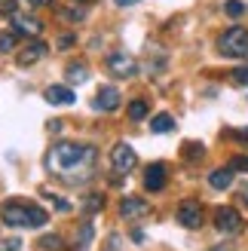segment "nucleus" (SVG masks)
I'll use <instances>...</instances> for the list:
<instances>
[{
  "mask_svg": "<svg viewBox=\"0 0 248 251\" xmlns=\"http://www.w3.org/2000/svg\"><path fill=\"white\" fill-rule=\"evenodd\" d=\"M95 166V147L77 144V141H58L46 153V169L58 175L65 184H83L92 175Z\"/></svg>",
  "mask_w": 248,
  "mask_h": 251,
  "instance_id": "obj_1",
  "label": "nucleus"
},
{
  "mask_svg": "<svg viewBox=\"0 0 248 251\" xmlns=\"http://www.w3.org/2000/svg\"><path fill=\"white\" fill-rule=\"evenodd\" d=\"M0 221L6 227H16V230H34V227H46L49 215L37 202L31 205L25 199H9V202L0 205Z\"/></svg>",
  "mask_w": 248,
  "mask_h": 251,
  "instance_id": "obj_2",
  "label": "nucleus"
},
{
  "mask_svg": "<svg viewBox=\"0 0 248 251\" xmlns=\"http://www.w3.org/2000/svg\"><path fill=\"white\" fill-rule=\"evenodd\" d=\"M218 52L227 58H248V31L242 25H233L218 37Z\"/></svg>",
  "mask_w": 248,
  "mask_h": 251,
  "instance_id": "obj_3",
  "label": "nucleus"
},
{
  "mask_svg": "<svg viewBox=\"0 0 248 251\" xmlns=\"http://www.w3.org/2000/svg\"><path fill=\"white\" fill-rule=\"evenodd\" d=\"M104 68H107L110 77L129 80V77H135V74H138V61H135L129 52H110V55L104 58Z\"/></svg>",
  "mask_w": 248,
  "mask_h": 251,
  "instance_id": "obj_4",
  "label": "nucleus"
},
{
  "mask_svg": "<svg viewBox=\"0 0 248 251\" xmlns=\"http://www.w3.org/2000/svg\"><path fill=\"white\" fill-rule=\"evenodd\" d=\"M110 166H114V172H117V175H129L135 166H138V156H135L132 144L120 141L114 150H110Z\"/></svg>",
  "mask_w": 248,
  "mask_h": 251,
  "instance_id": "obj_5",
  "label": "nucleus"
},
{
  "mask_svg": "<svg viewBox=\"0 0 248 251\" xmlns=\"http://www.w3.org/2000/svg\"><path fill=\"white\" fill-rule=\"evenodd\" d=\"M178 224L187 230H199L202 227V205L196 202V199H184V202L178 205Z\"/></svg>",
  "mask_w": 248,
  "mask_h": 251,
  "instance_id": "obj_6",
  "label": "nucleus"
},
{
  "mask_svg": "<svg viewBox=\"0 0 248 251\" xmlns=\"http://www.w3.org/2000/svg\"><path fill=\"white\" fill-rule=\"evenodd\" d=\"M166 181H169V166L166 162H150V166L144 169V187L150 193H159L166 187Z\"/></svg>",
  "mask_w": 248,
  "mask_h": 251,
  "instance_id": "obj_7",
  "label": "nucleus"
},
{
  "mask_svg": "<svg viewBox=\"0 0 248 251\" xmlns=\"http://www.w3.org/2000/svg\"><path fill=\"white\" fill-rule=\"evenodd\" d=\"M215 227H218L221 233H239L242 215H239L236 208H230V205H221V208L215 211Z\"/></svg>",
  "mask_w": 248,
  "mask_h": 251,
  "instance_id": "obj_8",
  "label": "nucleus"
},
{
  "mask_svg": "<svg viewBox=\"0 0 248 251\" xmlns=\"http://www.w3.org/2000/svg\"><path fill=\"white\" fill-rule=\"evenodd\" d=\"M92 107L98 110V114H114V110L120 107V89L117 86H101L98 95H95V101H92Z\"/></svg>",
  "mask_w": 248,
  "mask_h": 251,
  "instance_id": "obj_9",
  "label": "nucleus"
},
{
  "mask_svg": "<svg viewBox=\"0 0 248 251\" xmlns=\"http://www.w3.org/2000/svg\"><path fill=\"white\" fill-rule=\"evenodd\" d=\"M43 98H46V104H52V107H58V104H74L77 98H74V89L71 86H46L43 89Z\"/></svg>",
  "mask_w": 248,
  "mask_h": 251,
  "instance_id": "obj_10",
  "label": "nucleus"
},
{
  "mask_svg": "<svg viewBox=\"0 0 248 251\" xmlns=\"http://www.w3.org/2000/svg\"><path fill=\"white\" fill-rule=\"evenodd\" d=\"M147 211H150V205L144 202V199H138V196H126L120 202V215L126 218V221H132V218H144Z\"/></svg>",
  "mask_w": 248,
  "mask_h": 251,
  "instance_id": "obj_11",
  "label": "nucleus"
},
{
  "mask_svg": "<svg viewBox=\"0 0 248 251\" xmlns=\"http://www.w3.org/2000/svg\"><path fill=\"white\" fill-rule=\"evenodd\" d=\"M12 31L28 34V37H37V34L43 31V22L34 19V16H22V12H16V16H12Z\"/></svg>",
  "mask_w": 248,
  "mask_h": 251,
  "instance_id": "obj_12",
  "label": "nucleus"
},
{
  "mask_svg": "<svg viewBox=\"0 0 248 251\" xmlns=\"http://www.w3.org/2000/svg\"><path fill=\"white\" fill-rule=\"evenodd\" d=\"M46 55V43L43 40H34V43H28L22 49V55H19V65L22 68H28V65H34V61H40Z\"/></svg>",
  "mask_w": 248,
  "mask_h": 251,
  "instance_id": "obj_13",
  "label": "nucleus"
},
{
  "mask_svg": "<svg viewBox=\"0 0 248 251\" xmlns=\"http://www.w3.org/2000/svg\"><path fill=\"white\" fill-rule=\"evenodd\" d=\"M65 77H68V83H71V86H80V83L89 80V68H86L83 61H74V65H68Z\"/></svg>",
  "mask_w": 248,
  "mask_h": 251,
  "instance_id": "obj_14",
  "label": "nucleus"
},
{
  "mask_svg": "<svg viewBox=\"0 0 248 251\" xmlns=\"http://www.w3.org/2000/svg\"><path fill=\"white\" fill-rule=\"evenodd\" d=\"M208 184L215 187V190H227V187L233 184V169H215L212 175H208Z\"/></svg>",
  "mask_w": 248,
  "mask_h": 251,
  "instance_id": "obj_15",
  "label": "nucleus"
},
{
  "mask_svg": "<svg viewBox=\"0 0 248 251\" xmlns=\"http://www.w3.org/2000/svg\"><path fill=\"white\" fill-rule=\"evenodd\" d=\"M150 129H153L156 135H169L172 129H175V117H172V114H156V117L150 120Z\"/></svg>",
  "mask_w": 248,
  "mask_h": 251,
  "instance_id": "obj_16",
  "label": "nucleus"
},
{
  "mask_svg": "<svg viewBox=\"0 0 248 251\" xmlns=\"http://www.w3.org/2000/svg\"><path fill=\"white\" fill-rule=\"evenodd\" d=\"M61 248H65V242H61V236H55V233L37 239V251H61Z\"/></svg>",
  "mask_w": 248,
  "mask_h": 251,
  "instance_id": "obj_17",
  "label": "nucleus"
},
{
  "mask_svg": "<svg viewBox=\"0 0 248 251\" xmlns=\"http://www.w3.org/2000/svg\"><path fill=\"white\" fill-rule=\"evenodd\" d=\"M181 150H184V159H187V162H199V159H202V153H205V147H202L199 141H187Z\"/></svg>",
  "mask_w": 248,
  "mask_h": 251,
  "instance_id": "obj_18",
  "label": "nucleus"
},
{
  "mask_svg": "<svg viewBox=\"0 0 248 251\" xmlns=\"http://www.w3.org/2000/svg\"><path fill=\"white\" fill-rule=\"evenodd\" d=\"M147 110H150V107H147L144 98H135V101L129 104V120H132V123H141V120L147 117Z\"/></svg>",
  "mask_w": 248,
  "mask_h": 251,
  "instance_id": "obj_19",
  "label": "nucleus"
},
{
  "mask_svg": "<svg viewBox=\"0 0 248 251\" xmlns=\"http://www.w3.org/2000/svg\"><path fill=\"white\" fill-rule=\"evenodd\" d=\"M58 19H65V22H83L86 19V9L83 6H65V9H58Z\"/></svg>",
  "mask_w": 248,
  "mask_h": 251,
  "instance_id": "obj_20",
  "label": "nucleus"
},
{
  "mask_svg": "<svg viewBox=\"0 0 248 251\" xmlns=\"http://www.w3.org/2000/svg\"><path fill=\"white\" fill-rule=\"evenodd\" d=\"M86 211H89V215H98V211L104 208V196L101 193H89L86 196V205H83Z\"/></svg>",
  "mask_w": 248,
  "mask_h": 251,
  "instance_id": "obj_21",
  "label": "nucleus"
},
{
  "mask_svg": "<svg viewBox=\"0 0 248 251\" xmlns=\"http://www.w3.org/2000/svg\"><path fill=\"white\" fill-rule=\"evenodd\" d=\"M92 236H95V230H92V224H83V227L77 230V245H80V248H86V245L92 242Z\"/></svg>",
  "mask_w": 248,
  "mask_h": 251,
  "instance_id": "obj_22",
  "label": "nucleus"
},
{
  "mask_svg": "<svg viewBox=\"0 0 248 251\" xmlns=\"http://www.w3.org/2000/svg\"><path fill=\"white\" fill-rule=\"evenodd\" d=\"M224 12H227L230 19H239L242 12H245V3H242V0H227V3H224Z\"/></svg>",
  "mask_w": 248,
  "mask_h": 251,
  "instance_id": "obj_23",
  "label": "nucleus"
},
{
  "mask_svg": "<svg viewBox=\"0 0 248 251\" xmlns=\"http://www.w3.org/2000/svg\"><path fill=\"white\" fill-rule=\"evenodd\" d=\"M12 49H16V37H12L9 31H3V34H0V55L12 52Z\"/></svg>",
  "mask_w": 248,
  "mask_h": 251,
  "instance_id": "obj_24",
  "label": "nucleus"
},
{
  "mask_svg": "<svg viewBox=\"0 0 248 251\" xmlns=\"http://www.w3.org/2000/svg\"><path fill=\"white\" fill-rule=\"evenodd\" d=\"M230 80L236 83V86H248V65L245 68H236V71L230 74Z\"/></svg>",
  "mask_w": 248,
  "mask_h": 251,
  "instance_id": "obj_25",
  "label": "nucleus"
},
{
  "mask_svg": "<svg viewBox=\"0 0 248 251\" xmlns=\"http://www.w3.org/2000/svg\"><path fill=\"white\" fill-rule=\"evenodd\" d=\"M0 251H22V242L12 236V239H0Z\"/></svg>",
  "mask_w": 248,
  "mask_h": 251,
  "instance_id": "obj_26",
  "label": "nucleus"
},
{
  "mask_svg": "<svg viewBox=\"0 0 248 251\" xmlns=\"http://www.w3.org/2000/svg\"><path fill=\"white\" fill-rule=\"evenodd\" d=\"M49 199H52L55 211H61V215H68V211H71V202H68V199H61V196H49Z\"/></svg>",
  "mask_w": 248,
  "mask_h": 251,
  "instance_id": "obj_27",
  "label": "nucleus"
},
{
  "mask_svg": "<svg viewBox=\"0 0 248 251\" xmlns=\"http://www.w3.org/2000/svg\"><path fill=\"white\" fill-rule=\"evenodd\" d=\"M230 169L233 172H248V156H236V159L230 162Z\"/></svg>",
  "mask_w": 248,
  "mask_h": 251,
  "instance_id": "obj_28",
  "label": "nucleus"
},
{
  "mask_svg": "<svg viewBox=\"0 0 248 251\" xmlns=\"http://www.w3.org/2000/svg\"><path fill=\"white\" fill-rule=\"evenodd\" d=\"M74 40H77V37H74V34H65V37H61V40H58V49H68V46H74Z\"/></svg>",
  "mask_w": 248,
  "mask_h": 251,
  "instance_id": "obj_29",
  "label": "nucleus"
},
{
  "mask_svg": "<svg viewBox=\"0 0 248 251\" xmlns=\"http://www.w3.org/2000/svg\"><path fill=\"white\" fill-rule=\"evenodd\" d=\"M233 138L242 141V144H248V126H245V129H236V132H233Z\"/></svg>",
  "mask_w": 248,
  "mask_h": 251,
  "instance_id": "obj_30",
  "label": "nucleus"
},
{
  "mask_svg": "<svg viewBox=\"0 0 248 251\" xmlns=\"http://www.w3.org/2000/svg\"><path fill=\"white\" fill-rule=\"evenodd\" d=\"M28 3H31V6H49L52 0H28Z\"/></svg>",
  "mask_w": 248,
  "mask_h": 251,
  "instance_id": "obj_31",
  "label": "nucleus"
},
{
  "mask_svg": "<svg viewBox=\"0 0 248 251\" xmlns=\"http://www.w3.org/2000/svg\"><path fill=\"white\" fill-rule=\"evenodd\" d=\"M132 3H138V0H117V6H123V9H126V6H132Z\"/></svg>",
  "mask_w": 248,
  "mask_h": 251,
  "instance_id": "obj_32",
  "label": "nucleus"
},
{
  "mask_svg": "<svg viewBox=\"0 0 248 251\" xmlns=\"http://www.w3.org/2000/svg\"><path fill=\"white\" fill-rule=\"evenodd\" d=\"M239 199H242V205H248V187H245V190L239 193Z\"/></svg>",
  "mask_w": 248,
  "mask_h": 251,
  "instance_id": "obj_33",
  "label": "nucleus"
},
{
  "mask_svg": "<svg viewBox=\"0 0 248 251\" xmlns=\"http://www.w3.org/2000/svg\"><path fill=\"white\" fill-rule=\"evenodd\" d=\"M212 251H233V248H227V245H221V248H212Z\"/></svg>",
  "mask_w": 248,
  "mask_h": 251,
  "instance_id": "obj_34",
  "label": "nucleus"
},
{
  "mask_svg": "<svg viewBox=\"0 0 248 251\" xmlns=\"http://www.w3.org/2000/svg\"><path fill=\"white\" fill-rule=\"evenodd\" d=\"M83 3H92V0H83Z\"/></svg>",
  "mask_w": 248,
  "mask_h": 251,
  "instance_id": "obj_35",
  "label": "nucleus"
}]
</instances>
